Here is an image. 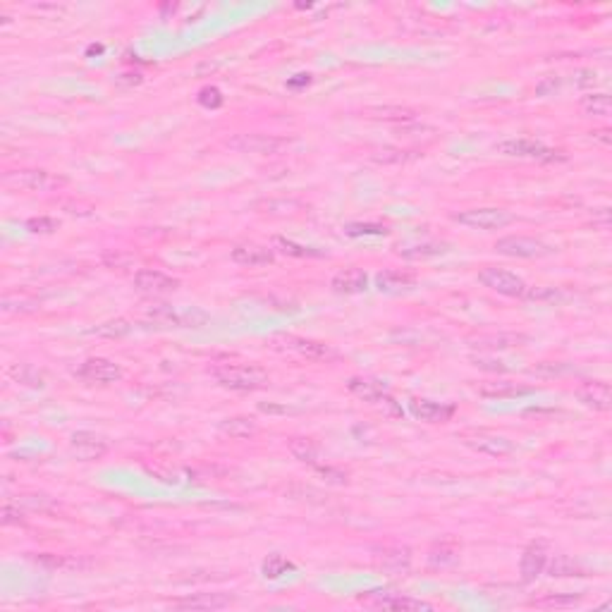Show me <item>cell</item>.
Returning <instances> with one entry per match:
<instances>
[{"instance_id": "1", "label": "cell", "mask_w": 612, "mask_h": 612, "mask_svg": "<svg viewBox=\"0 0 612 612\" xmlns=\"http://www.w3.org/2000/svg\"><path fill=\"white\" fill-rule=\"evenodd\" d=\"M213 378L218 380L223 388L239 390V393H252L268 383V373L259 366L247 364H225L213 369Z\"/></svg>"}, {"instance_id": "2", "label": "cell", "mask_w": 612, "mask_h": 612, "mask_svg": "<svg viewBox=\"0 0 612 612\" xmlns=\"http://www.w3.org/2000/svg\"><path fill=\"white\" fill-rule=\"evenodd\" d=\"M452 220L474 230H500L512 223V213L503 208H469L455 213Z\"/></svg>"}, {"instance_id": "3", "label": "cell", "mask_w": 612, "mask_h": 612, "mask_svg": "<svg viewBox=\"0 0 612 612\" xmlns=\"http://www.w3.org/2000/svg\"><path fill=\"white\" fill-rule=\"evenodd\" d=\"M5 182L10 187L29 189V192H48V189L65 184V179L55 177L46 170H10V173H5Z\"/></svg>"}, {"instance_id": "4", "label": "cell", "mask_w": 612, "mask_h": 612, "mask_svg": "<svg viewBox=\"0 0 612 612\" xmlns=\"http://www.w3.org/2000/svg\"><path fill=\"white\" fill-rule=\"evenodd\" d=\"M479 283L485 285L488 289H493V292L505 294V297H524L526 292L524 280L503 268H483L479 273Z\"/></svg>"}, {"instance_id": "5", "label": "cell", "mask_w": 612, "mask_h": 612, "mask_svg": "<svg viewBox=\"0 0 612 612\" xmlns=\"http://www.w3.org/2000/svg\"><path fill=\"white\" fill-rule=\"evenodd\" d=\"M495 252L503 256H512V259H540V256L553 254V249L545 242L534 237H503L495 242Z\"/></svg>"}, {"instance_id": "6", "label": "cell", "mask_w": 612, "mask_h": 612, "mask_svg": "<svg viewBox=\"0 0 612 612\" xmlns=\"http://www.w3.org/2000/svg\"><path fill=\"white\" fill-rule=\"evenodd\" d=\"M77 375L82 380H89V383H115V380L122 378V369L110 359L94 357L79 366Z\"/></svg>"}, {"instance_id": "7", "label": "cell", "mask_w": 612, "mask_h": 612, "mask_svg": "<svg viewBox=\"0 0 612 612\" xmlns=\"http://www.w3.org/2000/svg\"><path fill=\"white\" fill-rule=\"evenodd\" d=\"M177 280L170 275L160 273V270H139L134 275V287L137 292L149 294V297H160V294H170L177 289Z\"/></svg>"}, {"instance_id": "8", "label": "cell", "mask_w": 612, "mask_h": 612, "mask_svg": "<svg viewBox=\"0 0 612 612\" xmlns=\"http://www.w3.org/2000/svg\"><path fill=\"white\" fill-rule=\"evenodd\" d=\"M287 144V139L268 137V134H239L230 142V146L242 153H278Z\"/></svg>"}, {"instance_id": "9", "label": "cell", "mask_w": 612, "mask_h": 612, "mask_svg": "<svg viewBox=\"0 0 612 612\" xmlns=\"http://www.w3.org/2000/svg\"><path fill=\"white\" fill-rule=\"evenodd\" d=\"M498 151L505 155H516V158H538V160H555L562 158L558 151L543 146L538 142H531V139H510V142H500Z\"/></svg>"}, {"instance_id": "10", "label": "cell", "mask_w": 612, "mask_h": 612, "mask_svg": "<svg viewBox=\"0 0 612 612\" xmlns=\"http://www.w3.org/2000/svg\"><path fill=\"white\" fill-rule=\"evenodd\" d=\"M464 443L469 445V448L479 450V452L490 455V457H503V455L514 452V445H512V440H507L505 435H498V433H485V430H481V433L466 435Z\"/></svg>"}, {"instance_id": "11", "label": "cell", "mask_w": 612, "mask_h": 612, "mask_svg": "<svg viewBox=\"0 0 612 612\" xmlns=\"http://www.w3.org/2000/svg\"><path fill=\"white\" fill-rule=\"evenodd\" d=\"M69 448H72V452L84 461L98 459L108 452V443H105L101 435L91 433V430H77V433H72Z\"/></svg>"}, {"instance_id": "12", "label": "cell", "mask_w": 612, "mask_h": 612, "mask_svg": "<svg viewBox=\"0 0 612 612\" xmlns=\"http://www.w3.org/2000/svg\"><path fill=\"white\" fill-rule=\"evenodd\" d=\"M526 342H529V338L521 333H493V335H481V338L471 340V347L485 349V352H505V349L524 347Z\"/></svg>"}, {"instance_id": "13", "label": "cell", "mask_w": 612, "mask_h": 612, "mask_svg": "<svg viewBox=\"0 0 612 612\" xmlns=\"http://www.w3.org/2000/svg\"><path fill=\"white\" fill-rule=\"evenodd\" d=\"M545 565H548V545L545 543H531L521 555V579L526 584L536 581L543 574Z\"/></svg>"}, {"instance_id": "14", "label": "cell", "mask_w": 612, "mask_h": 612, "mask_svg": "<svg viewBox=\"0 0 612 612\" xmlns=\"http://www.w3.org/2000/svg\"><path fill=\"white\" fill-rule=\"evenodd\" d=\"M576 397H579L586 407H591L595 411H608L612 407V390L608 383H603V380L584 383L579 390H576Z\"/></svg>"}, {"instance_id": "15", "label": "cell", "mask_w": 612, "mask_h": 612, "mask_svg": "<svg viewBox=\"0 0 612 612\" xmlns=\"http://www.w3.org/2000/svg\"><path fill=\"white\" fill-rule=\"evenodd\" d=\"M409 409L416 419L426 421V424H445V421H450L455 414L452 404H438V402H430V400H411Z\"/></svg>"}, {"instance_id": "16", "label": "cell", "mask_w": 612, "mask_h": 612, "mask_svg": "<svg viewBox=\"0 0 612 612\" xmlns=\"http://www.w3.org/2000/svg\"><path fill=\"white\" fill-rule=\"evenodd\" d=\"M366 603L375 605V608H388V610H433L430 603L409 598V595H402V593H371V600L366 598Z\"/></svg>"}, {"instance_id": "17", "label": "cell", "mask_w": 612, "mask_h": 612, "mask_svg": "<svg viewBox=\"0 0 612 612\" xmlns=\"http://www.w3.org/2000/svg\"><path fill=\"white\" fill-rule=\"evenodd\" d=\"M273 259H275L273 249L261 247V244H254V242L237 244V247L232 249V261H237V263L242 265H268L273 263Z\"/></svg>"}, {"instance_id": "18", "label": "cell", "mask_w": 612, "mask_h": 612, "mask_svg": "<svg viewBox=\"0 0 612 612\" xmlns=\"http://www.w3.org/2000/svg\"><path fill=\"white\" fill-rule=\"evenodd\" d=\"M232 603V598L223 593H197V595H187V598L175 600V608L182 610H218V608H228Z\"/></svg>"}, {"instance_id": "19", "label": "cell", "mask_w": 612, "mask_h": 612, "mask_svg": "<svg viewBox=\"0 0 612 612\" xmlns=\"http://www.w3.org/2000/svg\"><path fill=\"white\" fill-rule=\"evenodd\" d=\"M414 285H416L414 275L402 273V270H383V273L375 275V287L385 294L404 292V289H411Z\"/></svg>"}, {"instance_id": "20", "label": "cell", "mask_w": 612, "mask_h": 612, "mask_svg": "<svg viewBox=\"0 0 612 612\" xmlns=\"http://www.w3.org/2000/svg\"><path fill=\"white\" fill-rule=\"evenodd\" d=\"M369 287V275L361 268H349L342 270L333 278V289L340 294H359Z\"/></svg>"}, {"instance_id": "21", "label": "cell", "mask_w": 612, "mask_h": 612, "mask_svg": "<svg viewBox=\"0 0 612 612\" xmlns=\"http://www.w3.org/2000/svg\"><path fill=\"white\" fill-rule=\"evenodd\" d=\"M285 340V347L292 349V352H299L309 359H333L335 357V349H330L328 345H320V342H311V340H302V338H283Z\"/></svg>"}, {"instance_id": "22", "label": "cell", "mask_w": 612, "mask_h": 612, "mask_svg": "<svg viewBox=\"0 0 612 612\" xmlns=\"http://www.w3.org/2000/svg\"><path fill=\"white\" fill-rule=\"evenodd\" d=\"M529 388H519L514 383H507V380H495V383H483L479 385V395L488 400H507V397H516V395H526Z\"/></svg>"}, {"instance_id": "23", "label": "cell", "mask_w": 612, "mask_h": 612, "mask_svg": "<svg viewBox=\"0 0 612 612\" xmlns=\"http://www.w3.org/2000/svg\"><path fill=\"white\" fill-rule=\"evenodd\" d=\"M347 388H349V393H354L357 397H361L364 402H371V404H373L380 395L388 393L378 380H369V378H352L347 383Z\"/></svg>"}, {"instance_id": "24", "label": "cell", "mask_w": 612, "mask_h": 612, "mask_svg": "<svg viewBox=\"0 0 612 612\" xmlns=\"http://www.w3.org/2000/svg\"><path fill=\"white\" fill-rule=\"evenodd\" d=\"M220 430L228 433L230 438H249V435L256 433V424L252 419H244V416H234V419H225L220 424Z\"/></svg>"}, {"instance_id": "25", "label": "cell", "mask_w": 612, "mask_h": 612, "mask_svg": "<svg viewBox=\"0 0 612 612\" xmlns=\"http://www.w3.org/2000/svg\"><path fill=\"white\" fill-rule=\"evenodd\" d=\"M10 375H12L17 383L29 385V388H43V373L34 369V366H29V364L12 366V369H10Z\"/></svg>"}, {"instance_id": "26", "label": "cell", "mask_w": 612, "mask_h": 612, "mask_svg": "<svg viewBox=\"0 0 612 612\" xmlns=\"http://www.w3.org/2000/svg\"><path fill=\"white\" fill-rule=\"evenodd\" d=\"M275 249L285 256H292V259H309V256H323V252H316V249L302 247V244L292 242V239H285V237H275L273 239Z\"/></svg>"}, {"instance_id": "27", "label": "cell", "mask_w": 612, "mask_h": 612, "mask_svg": "<svg viewBox=\"0 0 612 612\" xmlns=\"http://www.w3.org/2000/svg\"><path fill=\"white\" fill-rule=\"evenodd\" d=\"M132 330V325H129V320L124 318H115V320H105V323L96 325V328H91L89 333L91 335H98V338H124V335Z\"/></svg>"}, {"instance_id": "28", "label": "cell", "mask_w": 612, "mask_h": 612, "mask_svg": "<svg viewBox=\"0 0 612 612\" xmlns=\"http://www.w3.org/2000/svg\"><path fill=\"white\" fill-rule=\"evenodd\" d=\"M289 452L299 461H309V464H316V459H318V448H316V443L309 438L289 440Z\"/></svg>"}, {"instance_id": "29", "label": "cell", "mask_w": 612, "mask_h": 612, "mask_svg": "<svg viewBox=\"0 0 612 612\" xmlns=\"http://www.w3.org/2000/svg\"><path fill=\"white\" fill-rule=\"evenodd\" d=\"M369 115H371V118H375V120H397V122H409V120H414V110L400 108V105H395V108H390V105H383V108H371Z\"/></svg>"}, {"instance_id": "30", "label": "cell", "mask_w": 612, "mask_h": 612, "mask_svg": "<svg viewBox=\"0 0 612 612\" xmlns=\"http://www.w3.org/2000/svg\"><path fill=\"white\" fill-rule=\"evenodd\" d=\"M550 574L553 576H581L584 569H581L571 558H567V555H558V558L550 562Z\"/></svg>"}, {"instance_id": "31", "label": "cell", "mask_w": 612, "mask_h": 612, "mask_svg": "<svg viewBox=\"0 0 612 612\" xmlns=\"http://www.w3.org/2000/svg\"><path fill=\"white\" fill-rule=\"evenodd\" d=\"M294 565L289 560H285L283 555H270L268 560L263 562V576L265 579H278L285 571H292Z\"/></svg>"}, {"instance_id": "32", "label": "cell", "mask_w": 612, "mask_h": 612, "mask_svg": "<svg viewBox=\"0 0 612 612\" xmlns=\"http://www.w3.org/2000/svg\"><path fill=\"white\" fill-rule=\"evenodd\" d=\"M448 252V244H419L411 249H400L402 259H428V256H438Z\"/></svg>"}, {"instance_id": "33", "label": "cell", "mask_w": 612, "mask_h": 612, "mask_svg": "<svg viewBox=\"0 0 612 612\" xmlns=\"http://www.w3.org/2000/svg\"><path fill=\"white\" fill-rule=\"evenodd\" d=\"M584 110L589 115H610V96L608 94H591V96L584 98Z\"/></svg>"}, {"instance_id": "34", "label": "cell", "mask_w": 612, "mask_h": 612, "mask_svg": "<svg viewBox=\"0 0 612 612\" xmlns=\"http://www.w3.org/2000/svg\"><path fill=\"white\" fill-rule=\"evenodd\" d=\"M345 232H347L349 237H366V234L380 237V234H388V228L378 223H349L347 228H345Z\"/></svg>"}, {"instance_id": "35", "label": "cell", "mask_w": 612, "mask_h": 612, "mask_svg": "<svg viewBox=\"0 0 612 612\" xmlns=\"http://www.w3.org/2000/svg\"><path fill=\"white\" fill-rule=\"evenodd\" d=\"M409 565V550L397 548V550H385L383 553V567L388 569H404Z\"/></svg>"}, {"instance_id": "36", "label": "cell", "mask_w": 612, "mask_h": 612, "mask_svg": "<svg viewBox=\"0 0 612 612\" xmlns=\"http://www.w3.org/2000/svg\"><path fill=\"white\" fill-rule=\"evenodd\" d=\"M524 297L531 302H560L562 294L555 287H526Z\"/></svg>"}, {"instance_id": "37", "label": "cell", "mask_w": 612, "mask_h": 612, "mask_svg": "<svg viewBox=\"0 0 612 612\" xmlns=\"http://www.w3.org/2000/svg\"><path fill=\"white\" fill-rule=\"evenodd\" d=\"M197 101L201 103L204 108L215 110V108H220V105H223V94H220V89H215V87H204L201 91H199Z\"/></svg>"}, {"instance_id": "38", "label": "cell", "mask_w": 612, "mask_h": 612, "mask_svg": "<svg viewBox=\"0 0 612 612\" xmlns=\"http://www.w3.org/2000/svg\"><path fill=\"white\" fill-rule=\"evenodd\" d=\"M17 505H27L29 510H51V507H55V503L51 498H46V495H22V498L17 500Z\"/></svg>"}, {"instance_id": "39", "label": "cell", "mask_w": 612, "mask_h": 612, "mask_svg": "<svg viewBox=\"0 0 612 612\" xmlns=\"http://www.w3.org/2000/svg\"><path fill=\"white\" fill-rule=\"evenodd\" d=\"M263 208H268L265 213H273V215H287V213H297L302 208L299 201H268L263 204Z\"/></svg>"}, {"instance_id": "40", "label": "cell", "mask_w": 612, "mask_h": 612, "mask_svg": "<svg viewBox=\"0 0 612 612\" xmlns=\"http://www.w3.org/2000/svg\"><path fill=\"white\" fill-rule=\"evenodd\" d=\"M375 407H378L380 411H383V414H388V416H393V419H400V416H402V407H400L397 402H395L393 397H390L388 393L385 395H380L378 400H375Z\"/></svg>"}, {"instance_id": "41", "label": "cell", "mask_w": 612, "mask_h": 612, "mask_svg": "<svg viewBox=\"0 0 612 612\" xmlns=\"http://www.w3.org/2000/svg\"><path fill=\"white\" fill-rule=\"evenodd\" d=\"M455 558H457V548L455 545H435L433 553H430V562L433 565H448V562H452Z\"/></svg>"}, {"instance_id": "42", "label": "cell", "mask_w": 612, "mask_h": 612, "mask_svg": "<svg viewBox=\"0 0 612 612\" xmlns=\"http://www.w3.org/2000/svg\"><path fill=\"white\" fill-rule=\"evenodd\" d=\"M576 600H579L576 595H548L543 600H536L534 605H538V608H567V605H574Z\"/></svg>"}, {"instance_id": "43", "label": "cell", "mask_w": 612, "mask_h": 612, "mask_svg": "<svg viewBox=\"0 0 612 612\" xmlns=\"http://www.w3.org/2000/svg\"><path fill=\"white\" fill-rule=\"evenodd\" d=\"M29 232H55L58 230V220L53 218H32L27 220Z\"/></svg>"}, {"instance_id": "44", "label": "cell", "mask_w": 612, "mask_h": 612, "mask_svg": "<svg viewBox=\"0 0 612 612\" xmlns=\"http://www.w3.org/2000/svg\"><path fill=\"white\" fill-rule=\"evenodd\" d=\"M474 364L483 371H498V373H505L510 366H505V361H495V359H485V357H474Z\"/></svg>"}, {"instance_id": "45", "label": "cell", "mask_w": 612, "mask_h": 612, "mask_svg": "<svg viewBox=\"0 0 612 612\" xmlns=\"http://www.w3.org/2000/svg\"><path fill=\"white\" fill-rule=\"evenodd\" d=\"M22 521V512H19V505L12 507V505H5L3 507V524H19Z\"/></svg>"}, {"instance_id": "46", "label": "cell", "mask_w": 612, "mask_h": 612, "mask_svg": "<svg viewBox=\"0 0 612 612\" xmlns=\"http://www.w3.org/2000/svg\"><path fill=\"white\" fill-rule=\"evenodd\" d=\"M558 89V79H545V82H540L538 87H536V94L538 96H545L548 91H555Z\"/></svg>"}, {"instance_id": "47", "label": "cell", "mask_w": 612, "mask_h": 612, "mask_svg": "<svg viewBox=\"0 0 612 612\" xmlns=\"http://www.w3.org/2000/svg\"><path fill=\"white\" fill-rule=\"evenodd\" d=\"M309 82H311L309 74H297V79H289L287 87H302V84H309Z\"/></svg>"}, {"instance_id": "48", "label": "cell", "mask_w": 612, "mask_h": 612, "mask_svg": "<svg viewBox=\"0 0 612 612\" xmlns=\"http://www.w3.org/2000/svg\"><path fill=\"white\" fill-rule=\"evenodd\" d=\"M608 134H610V132H605V129H603V132H595L593 137H598L603 144H610V137H608Z\"/></svg>"}, {"instance_id": "49", "label": "cell", "mask_w": 612, "mask_h": 612, "mask_svg": "<svg viewBox=\"0 0 612 612\" xmlns=\"http://www.w3.org/2000/svg\"><path fill=\"white\" fill-rule=\"evenodd\" d=\"M101 51H103V46H91V48H89V55H91V53H101Z\"/></svg>"}]
</instances>
